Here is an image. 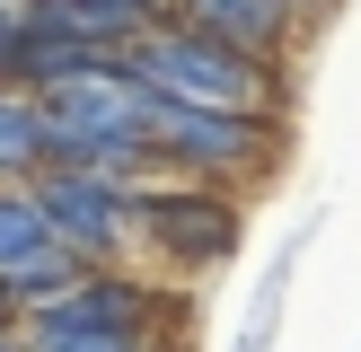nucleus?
I'll list each match as a JSON object with an SVG mask.
<instances>
[{
	"instance_id": "nucleus-10",
	"label": "nucleus",
	"mask_w": 361,
	"mask_h": 352,
	"mask_svg": "<svg viewBox=\"0 0 361 352\" xmlns=\"http://www.w3.org/2000/svg\"><path fill=\"white\" fill-rule=\"evenodd\" d=\"M115 62V44H88V35H62V27H35L27 35V62H18V88H35V97H53V88L88 80V70Z\"/></svg>"
},
{
	"instance_id": "nucleus-13",
	"label": "nucleus",
	"mask_w": 361,
	"mask_h": 352,
	"mask_svg": "<svg viewBox=\"0 0 361 352\" xmlns=\"http://www.w3.org/2000/svg\"><path fill=\"white\" fill-rule=\"evenodd\" d=\"M27 35H35L27 0H0V88H18V62H27Z\"/></svg>"
},
{
	"instance_id": "nucleus-1",
	"label": "nucleus",
	"mask_w": 361,
	"mask_h": 352,
	"mask_svg": "<svg viewBox=\"0 0 361 352\" xmlns=\"http://www.w3.org/2000/svg\"><path fill=\"white\" fill-rule=\"evenodd\" d=\"M123 70L159 97H185V106H229V115H291L300 88H291V62H256V53H229L212 35H194L185 18H159L123 44Z\"/></svg>"
},
{
	"instance_id": "nucleus-3",
	"label": "nucleus",
	"mask_w": 361,
	"mask_h": 352,
	"mask_svg": "<svg viewBox=\"0 0 361 352\" xmlns=\"http://www.w3.org/2000/svg\"><path fill=\"white\" fill-rule=\"evenodd\" d=\"M141 97L150 88L123 70V53L88 80L53 88L44 123H53V168H106V176H150V132H141Z\"/></svg>"
},
{
	"instance_id": "nucleus-12",
	"label": "nucleus",
	"mask_w": 361,
	"mask_h": 352,
	"mask_svg": "<svg viewBox=\"0 0 361 352\" xmlns=\"http://www.w3.org/2000/svg\"><path fill=\"white\" fill-rule=\"evenodd\" d=\"M27 352H176V334H44Z\"/></svg>"
},
{
	"instance_id": "nucleus-5",
	"label": "nucleus",
	"mask_w": 361,
	"mask_h": 352,
	"mask_svg": "<svg viewBox=\"0 0 361 352\" xmlns=\"http://www.w3.org/2000/svg\"><path fill=\"white\" fill-rule=\"evenodd\" d=\"M27 194H35V211H44V238H62L80 264H141V246H133V176L44 168Z\"/></svg>"
},
{
	"instance_id": "nucleus-2",
	"label": "nucleus",
	"mask_w": 361,
	"mask_h": 352,
	"mask_svg": "<svg viewBox=\"0 0 361 352\" xmlns=\"http://www.w3.org/2000/svg\"><path fill=\"white\" fill-rule=\"evenodd\" d=\"M247 238V203L238 185H212V176H176V168H150L133 176V246L150 273H221Z\"/></svg>"
},
{
	"instance_id": "nucleus-9",
	"label": "nucleus",
	"mask_w": 361,
	"mask_h": 352,
	"mask_svg": "<svg viewBox=\"0 0 361 352\" xmlns=\"http://www.w3.org/2000/svg\"><path fill=\"white\" fill-rule=\"evenodd\" d=\"M53 168V123L35 88H0V185H35Z\"/></svg>"
},
{
	"instance_id": "nucleus-8",
	"label": "nucleus",
	"mask_w": 361,
	"mask_h": 352,
	"mask_svg": "<svg viewBox=\"0 0 361 352\" xmlns=\"http://www.w3.org/2000/svg\"><path fill=\"white\" fill-rule=\"evenodd\" d=\"M35 27H62V35H88V44H133L141 27L168 18V0H27Z\"/></svg>"
},
{
	"instance_id": "nucleus-7",
	"label": "nucleus",
	"mask_w": 361,
	"mask_h": 352,
	"mask_svg": "<svg viewBox=\"0 0 361 352\" xmlns=\"http://www.w3.org/2000/svg\"><path fill=\"white\" fill-rule=\"evenodd\" d=\"M80 273H88V264L71 256L62 238H35L27 256H9V264H0V326H27V317L44 308V299H62Z\"/></svg>"
},
{
	"instance_id": "nucleus-6",
	"label": "nucleus",
	"mask_w": 361,
	"mask_h": 352,
	"mask_svg": "<svg viewBox=\"0 0 361 352\" xmlns=\"http://www.w3.org/2000/svg\"><path fill=\"white\" fill-rule=\"evenodd\" d=\"M168 18H185L194 35L229 53H256V62H300V44H309V18L291 0H168Z\"/></svg>"
},
{
	"instance_id": "nucleus-11",
	"label": "nucleus",
	"mask_w": 361,
	"mask_h": 352,
	"mask_svg": "<svg viewBox=\"0 0 361 352\" xmlns=\"http://www.w3.org/2000/svg\"><path fill=\"white\" fill-rule=\"evenodd\" d=\"M35 238H44V211H35V194H27V185H0V264L27 256Z\"/></svg>"
},
{
	"instance_id": "nucleus-14",
	"label": "nucleus",
	"mask_w": 361,
	"mask_h": 352,
	"mask_svg": "<svg viewBox=\"0 0 361 352\" xmlns=\"http://www.w3.org/2000/svg\"><path fill=\"white\" fill-rule=\"evenodd\" d=\"M291 9H300V18H309V27H317V18H326V0H291Z\"/></svg>"
},
{
	"instance_id": "nucleus-4",
	"label": "nucleus",
	"mask_w": 361,
	"mask_h": 352,
	"mask_svg": "<svg viewBox=\"0 0 361 352\" xmlns=\"http://www.w3.org/2000/svg\"><path fill=\"white\" fill-rule=\"evenodd\" d=\"M141 132H150V168L212 176V185H247L274 168V115H229V106H185V97H141Z\"/></svg>"
},
{
	"instance_id": "nucleus-15",
	"label": "nucleus",
	"mask_w": 361,
	"mask_h": 352,
	"mask_svg": "<svg viewBox=\"0 0 361 352\" xmlns=\"http://www.w3.org/2000/svg\"><path fill=\"white\" fill-rule=\"evenodd\" d=\"M0 352H27V334H18V326H0Z\"/></svg>"
}]
</instances>
